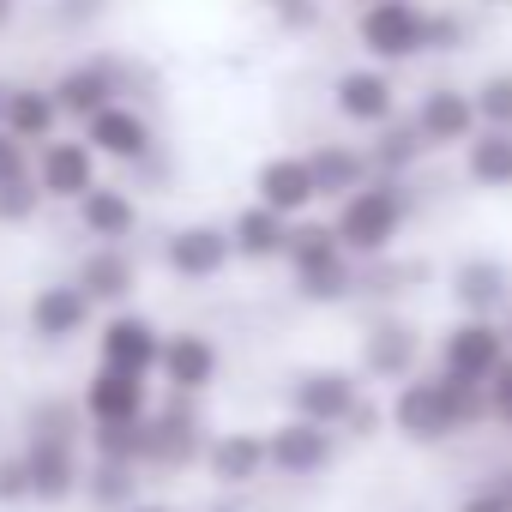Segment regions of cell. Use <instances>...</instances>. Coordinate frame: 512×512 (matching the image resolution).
I'll list each match as a JSON object with an SVG mask.
<instances>
[{"label": "cell", "instance_id": "cell-1", "mask_svg": "<svg viewBox=\"0 0 512 512\" xmlns=\"http://www.w3.org/2000/svg\"><path fill=\"white\" fill-rule=\"evenodd\" d=\"M404 217H410V193H404V181H398V175H374L362 193L338 199L332 229H338V241L356 253V260H380V253L398 241Z\"/></svg>", "mask_w": 512, "mask_h": 512}, {"label": "cell", "instance_id": "cell-2", "mask_svg": "<svg viewBox=\"0 0 512 512\" xmlns=\"http://www.w3.org/2000/svg\"><path fill=\"white\" fill-rule=\"evenodd\" d=\"M290 272H296V290L308 296V302H344V296H356V253L338 241V229L332 223H296L290 229Z\"/></svg>", "mask_w": 512, "mask_h": 512}, {"label": "cell", "instance_id": "cell-3", "mask_svg": "<svg viewBox=\"0 0 512 512\" xmlns=\"http://www.w3.org/2000/svg\"><path fill=\"white\" fill-rule=\"evenodd\" d=\"M356 37L374 55V67L416 61L428 55V7H416V0H368L356 19Z\"/></svg>", "mask_w": 512, "mask_h": 512}, {"label": "cell", "instance_id": "cell-4", "mask_svg": "<svg viewBox=\"0 0 512 512\" xmlns=\"http://www.w3.org/2000/svg\"><path fill=\"white\" fill-rule=\"evenodd\" d=\"M392 428H398L404 440H416V446H440V440H458V434H464V422H458L452 392H446L440 374H416V380L398 386V398H392Z\"/></svg>", "mask_w": 512, "mask_h": 512}, {"label": "cell", "instance_id": "cell-5", "mask_svg": "<svg viewBox=\"0 0 512 512\" xmlns=\"http://www.w3.org/2000/svg\"><path fill=\"white\" fill-rule=\"evenodd\" d=\"M512 356V338L500 320H458L446 338H440V374H458V380H476L488 386Z\"/></svg>", "mask_w": 512, "mask_h": 512}, {"label": "cell", "instance_id": "cell-6", "mask_svg": "<svg viewBox=\"0 0 512 512\" xmlns=\"http://www.w3.org/2000/svg\"><path fill=\"white\" fill-rule=\"evenodd\" d=\"M428 139V151H446V145H470L482 133V115H476V91H458V85H428L416 97V115H410Z\"/></svg>", "mask_w": 512, "mask_h": 512}, {"label": "cell", "instance_id": "cell-7", "mask_svg": "<svg viewBox=\"0 0 512 512\" xmlns=\"http://www.w3.org/2000/svg\"><path fill=\"white\" fill-rule=\"evenodd\" d=\"M266 446H272V470L278 476H296V482L332 470V458H338V434L326 422H308V416H290L284 428H272Z\"/></svg>", "mask_w": 512, "mask_h": 512}, {"label": "cell", "instance_id": "cell-8", "mask_svg": "<svg viewBox=\"0 0 512 512\" xmlns=\"http://www.w3.org/2000/svg\"><path fill=\"white\" fill-rule=\"evenodd\" d=\"M332 103H338V115L356 121V127H386V121H398V85H392L386 67H350V73H338V79H332Z\"/></svg>", "mask_w": 512, "mask_h": 512}, {"label": "cell", "instance_id": "cell-9", "mask_svg": "<svg viewBox=\"0 0 512 512\" xmlns=\"http://www.w3.org/2000/svg\"><path fill=\"white\" fill-rule=\"evenodd\" d=\"M356 404H362V386H356V374H344V368H308V374L290 386V410L308 416V422H326V428H344Z\"/></svg>", "mask_w": 512, "mask_h": 512}, {"label": "cell", "instance_id": "cell-10", "mask_svg": "<svg viewBox=\"0 0 512 512\" xmlns=\"http://www.w3.org/2000/svg\"><path fill=\"white\" fill-rule=\"evenodd\" d=\"M452 302L464 308V320H500L512 308V278L500 260H488V253H470V260H458L452 272Z\"/></svg>", "mask_w": 512, "mask_h": 512}, {"label": "cell", "instance_id": "cell-11", "mask_svg": "<svg viewBox=\"0 0 512 512\" xmlns=\"http://www.w3.org/2000/svg\"><path fill=\"white\" fill-rule=\"evenodd\" d=\"M416 362H422V338H416V326H404V320H380V326H368V338H362V374H368V380L404 386V380H416Z\"/></svg>", "mask_w": 512, "mask_h": 512}, {"label": "cell", "instance_id": "cell-12", "mask_svg": "<svg viewBox=\"0 0 512 512\" xmlns=\"http://www.w3.org/2000/svg\"><path fill=\"white\" fill-rule=\"evenodd\" d=\"M163 260H169L175 278H193V284H199V278H217V272L235 260V235H229V229H211V223H187V229L169 235Z\"/></svg>", "mask_w": 512, "mask_h": 512}, {"label": "cell", "instance_id": "cell-13", "mask_svg": "<svg viewBox=\"0 0 512 512\" xmlns=\"http://www.w3.org/2000/svg\"><path fill=\"white\" fill-rule=\"evenodd\" d=\"M253 193H260V205H272L284 217H302L320 199V181H314L308 157H272V163H260V175H253Z\"/></svg>", "mask_w": 512, "mask_h": 512}, {"label": "cell", "instance_id": "cell-14", "mask_svg": "<svg viewBox=\"0 0 512 512\" xmlns=\"http://www.w3.org/2000/svg\"><path fill=\"white\" fill-rule=\"evenodd\" d=\"M103 368H127V374H151L163 368V338L151 320L139 314H115L103 326Z\"/></svg>", "mask_w": 512, "mask_h": 512}, {"label": "cell", "instance_id": "cell-15", "mask_svg": "<svg viewBox=\"0 0 512 512\" xmlns=\"http://www.w3.org/2000/svg\"><path fill=\"white\" fill-rule=\"evenodd\" d=\"M85 145L103 151V157L139 163V157H151V127H145V115H133V109L115 103V109H103V115L85 121Z\"/></svg>", "mask_w": 512, "mask_h": 512}, {"label": "cell", "instance_id": "cell-16", "mask_svg": "<svg viewBox=\"0 0 512 512\" xmlns=\"http://www.w3.org/2000/svg\"><path fill=\"white\" fill-rule=\"evenodd\" d=\"M85 410H91V422H145V374L103 368L85 386Z\"/></svg>", "mask_w": 512, "mask_h": 512}, {"label": "cell", "instance_id": "cell-17", "mask_svg": "<svg viewBox=\"0 0 512 512\" xmlns=\"http://www.w3.org/2000/svg\"><path fill=\"white\" fill-rule=\"evenodd\" d=\"M290 229H296V217H284V211H272V205H260V199H253V205L229 223L241 260H278V253H290Z\"/></svg>", "mask_w": 512, "mask_h": 512}, {"label": "cell", "instance_id": "cell-18", "mask_svg": "<svg viewBox=\"0 0 512 512\" xmlns=\"http://www.w3.org/2000/svg\"><path fill=\"white\" fill-rule=\"evenodd\" d=\"M314 163V181H320V199H350L374 181V157L356 151V145H314L308 151Z\"/></svg>", "mask_w": 512, "mask_h": 512}, {"label": "cell", "instance_id": "cell-19", "mask_svg": "<svg viewBox=\"0 0 512 512\" xmlns=\"http://www.w3.org/2000/svg\"><path fill=\"white\" fill-rule=\"evenodd\" d=\"M163 380L175 392H205L217 380V344L199 338V332H175L163 338Z\"/></svg>", "mask_w": 512, "mask_h": 512}, {"label": "cell", "instance_id": "cell-20", "mask_svg": "<svg viewBox=\"0 0 512 512\" xmlns=\"http://www.w3.org/2000/svg\"><path fill=\"white\" fill-rule=\"evenodd\" d=\"M37 181H43L49 199H85V193L97 187V151L79 145V139H73V145H49Z\"/></svg>", "mask_w": 512, "mask_h": 512}, {"label": "cell", "instance_id": "cell-21", "mask_svg": "<svg viewBox=\"0 0 512 512\" xmlns=\"http://www.w3.org/2000/svg\"><path fill=\"white\" fill-rule=\"evenodd\" d=\"M25 464H31V500H67L79 488L73 440H31L25 446Z\"/></svg>", "mask_w": 512, "mask_h": 512}, {"label": "cell", "instance_id": "cell-22", "mask_svg": "<svg viewBox=\"0 0 512 512\" xmlns=\"http://www.w3.org/2000/svg\"><path fill=\"white\" fill-rule=\"evenodd\" d=\"M464 181L482 193H512V133L506 127H482L464 145Z\"/></svg>", "mask_w": 512, "mask_h": 512}, {"label": "cell", "instance_id": "cell-23", "mask_svg": "<svg viewBox=\"0 0 512 512\" xmlns=\"http://www.w3.org/2000/svg\"><path fill=\"white\" fill-rule=\"evenodd\" d=\"M205 458H211V476H217L223 488H241V482H253L260 470H272L266 434H217Z\"/></svg>", "mask_w": 512, "mask_h": 512}, {"label": "cell", "instance_id": "cell-24", "mask_svg": "<svg viewBox=\"0 0 512 512\" xmlns=\"http://www.w3.org/2000/svg\"><path fill=\"white\" fill-rule=\"evenodd\" d=\"M368 157H374V175H410L422 157H428V139H422V127L416 121H386V127H374V145H368Z\"/></svg>", "mask_w": 512, "mask_h": 512}, {"label": "cell", "instance_id": "cell-25", "mask_svg": "<svg viewBox=\"0 0 512 512\" xmlns=\"http://www.w3.org/2000/svg\"><path fill=\"white\" fill-rule=\"evenodd\" d=\"M85 314H91V296H85L79 284H55V290H43V296L31 302L37 338H73V332L85 326Z\"/></svg>", "mask_w": 512, "mask_h": 512}, {"label": "cell", "instance_id": "cell-26", "mask_svg": "<svg viewBox=\"0 0 512 512\" xmlns=\"http://www.w3.org/2000/svg\"><path fill=\"white\" fill-rule=\"evenodd\" d=\"M193 458H199V416H193V410H163V416H151L145 464H193Z\"/></svg>", "mask_w": 512, "mask_h": 512}, {"label": "cell", "instance_id": "cell-27", "mask_svg": "<svg viewBox=\"0 0 512 512\" xmlns=\"http://www.w3.org/2000/svg\"><path fill=\"white\" fill-rule=\"evenodd\" d=\"M79 223H85L97 241H127L133 223H139V211H133V199H127L121 187H91V193L79 199Z\"/></svg>", "mask_w": 512, "mask_h": 512}, {"label": "cell", "instance_id": "cell-28", "mask_svg": "<svg viewBox=\"0 0 512 512\" xmlns=\"http://www.w3.org/2000/svg\"><path fill=\"white\" fill-rule=\"evenodd\" d=\"M79 290L91 296V302H127V290H133V260L121 247H97L91 260L79 266Z\"/></svg>", "mask_w": 512, "mask_h": 512}, {"label": "cell", "instance_id": "cell-29", "mask_svg": "<svg viewBox=\"0 0 512 512\" xmlns=\"http://www.w3.org/2000/svg\"><path fill=\"white\" fill-rule=\"evenodd\" d=\"M109 97H115V85H109L103 67H73V73H61V85H55L61 115H85V121L103 115V109H115Z\"/></svg>", "mask_w": 512, "mask_h": 512}, {"label": "cell", "instance_id": "cell-30", "mask_svg": "<svg viewBox=\"0 0 512 512\" xmlns=\"http://www.w3.org/2000/svg\"><path fill=\"white\" fill-rule=\"evenodd\" d=\"M55 121H61V103H55V91H13V109H7V133L13 139H49L55 133Z\"/></svg>", "mask_w": 512, "mask_h": 512}, {"label": "cell", "instance_id": "cell-31", "mask_svg": "<svg viewBox=\"0 0 512 512\" xmlns=\"http://www.w3.org/2000/svg\"><path fill=\"white\" fill-rule=\"evenodd\" d=\"M97 458L109 464H145V446H151V416L145 422H97Z\"/></svg>", "mask_w": 512, "mask_h": 512}, {"label": "cell", "instance_id": "cell-32", "mask_svg": "<svg viewBox=\"0 0 512 512\" xmlns=\"http://www.w3.org/2000/svg\"><path fill=\"white\" fill-rule=\"evenodd\" d=\"M133 464H109V458H97V476H91V500L97 506H109V512H127L133 506Z\"/></svg>", "mask_w": 512, "mask_h": 512}, {"label": "cell", "instance_id": "cell-33", "mask_svg": "<svg viewBox=\"0 0 512 512\" xmlns=\"http://www.w3.org/2000/svg\"><path fill=\"white\" fill-rule=\"evenodd\" d=\"M476 115H482V127H506L512 133V73H488L476 85Z\"/></svg>", "mask_w": 512, "mask_h": 512}, {"label": "cell", "instance_id": "cell-34", "mask_svg": "<svg viewBox=\"0 0 512 512\" xmlns=\"http://www.w3.org/2000/svg\"><path fill=\"white\" fill-rule=\"evenodd\" d=\"M79 434V410L73 404H37L31 410V440H73Z\"/></svg>", "mask_w": 512, "mask_h": 512}, {"label": "cell", "instance_id": "cell-35", "mask_svg": "<svg viewBox=\"0 0 512 512\" xmlns=\"http://www.w3.org/2000/svg\"><path fill=\"white\" fill-rule=\"evenodd\" d=\"M470 43V25L458 13H428V55H458Z\"/></svg>", "mask_w": 512, "mask_h": 512}, {"label": "cell", "instance_id": "cell-36", "mask_svg": "<svg viewBox=\"0 0 512 512\" xmlns=\"http://www.w3.org/2000/svg\"><path fill=\"white\" fill-rule=\"evenodd\" d=\"M43 205V181H13V187H0V217H7V223H25L31 211Z\"/></svg>", "mask_w": 512, "mask_h": 512}, {"label": "cell", "instance_id": "cell-37", "mask_svg": "<svg viewBox=\"0 0 512 512\" xmlns=\"http://www.w3.org/2000/svg\"><path fill=\"white\" fill-rule=\"evenodd\" d=\"M0 500H31V464L19 458H0Z\"/></svg>", "mask_w": 512, "mask_h": 512}, {"label": "cell", "instance_id": "cell-38", "mask_svg": "<svg viewBox=\"0 0 512 512\" xmlns=\"http://www.w3.org/2000/svg\"><path fill=\"white\" fill-rule=\"evenodd\" d=\"M488 416H494L500 428H512V356H506V368L488 380Z\"/></svg>", "mask_w": 512, "mask_h": 512}, {"label": "cell", "instance_id": "cell-39", "mask_svg": "<svg viewBox=\"0 0 512 512\" xmlns=\"http://www.w3.org/2000/svg\"><path fill=\"white\" fill-rule=\"evenodd\" d=\"M13 181H25V139L0 127V187H13Z\"/></svg>", "mask_w": 512, "mask_h": 512}, {"label": "cell", "instance_id": "cell-40", "mask_svg": "<svg viewBox=\"0 0 512 512\" xmlns=\"http://www.w3.org/2000/svg\"><path fill=\"white\" fill-rule=\"evenodd\" d=\"M380 422H386V410L362 398V404L350 410V422H344V434H356V440H374V434H380Z\"/></svg>", "mask_w": 512, "mask_h": 512}, {"label": "cell", "instance_id": "cell-41", "mask_svg": "<svg viewBox=\"0 0 512 512\" xmlns=\"http://www.w3.org/2000/svg\"><path fill=\"white\" fill-rule=\"evenodd\" d=\"M458 512H512V500H506V488H476V494H464Z\"/></svg>", "mask_w": 512, "mask_h": 512}, {"label": "cell", "instance_id": "cell-42", "mask_svg": "<svg viewBox=\"0 0 512 512\" xmlns=\"http://www.w3.org/2000/svg\"><path fill=\"white\" fill-rule=\"evenodd\" d=\"M278 19H284V25H314L320 7H314V0H278Z\"/></svg>", "mask_w": 512, "mask_h": 512}, {"label": "cell", "instance_id": "cell-43", "mask_svg": "<svg viewBox=\"0 0 512 512\" xmlns=\"http://www.w3.org/2000/svg\"><path fill=\"white\" fill-rule=\"evenodd\" d=\"M7 109H13V85H0V127H7Z\"/></svg>", "mask_w": 512, "mask_h": 512}, {"label": "cell", "instance_id": "cell-44", "mask_svg": "<svg viewBox=\"0 0 512 512\" xmlns=\"http://www.w3.org/2000/svg\"><path fill=\"white\" fill-rule=\"evenodd\" d=\"M127 512H169V506H127Z\"/></svg>", "mask_w": 512, "mask_h": 512}, {"label": "cell", "instance_id": "cell-45", "mask_svg": "<svg viewBox=\"0 0 512 512\" xmlns=\"http://www.w3.org/2000/svg\"><path fill=\"white\" fill-rule=\"evenodd\" d=\"M500 488H506V500H512V470H506V476H500Z\"/></svg>", "mask_w": 512, "mask_h": 512}, {"label": "cell", "instance_id": "cell-46", "mask_svg": "<svg viewBox=\"0 0 512 512\" xmlns=\"http://www.w3.org/2000/svg\"><path fill=\"white\" fill-rule=\"evenodd\" d=\"M500 326H506V338H512V308H506V320H500Z\"/></svg>", "mask_w": 512, "mask_h": 512}, {"label": "cell", "instance_id": "cell-47", "mask_svg": "<svg viewBox=\"0 0 512 512\" xmlns=\"http://www.w3.org/2000/svg\"><path fill=\"white\" fill-rule=\"evenodd\" d=\"M7 13H13V0H0V19H7Z\"/></svg>", "mask_w": 512, "mask_h": 512}, {"label": "cell", "instance_id": "cell-48", "mask_svg": "<svg viewBox=\"0 0 512 512\" xmlns=\"http://www.w3.org/2000/svg\"><path fill=\"white\" fill-rule=\"evenodd\" d=\"M217 512H241V506H217Z\"/></svg>", "mask_w": 512, "mask_h": 512}]
</instances>
